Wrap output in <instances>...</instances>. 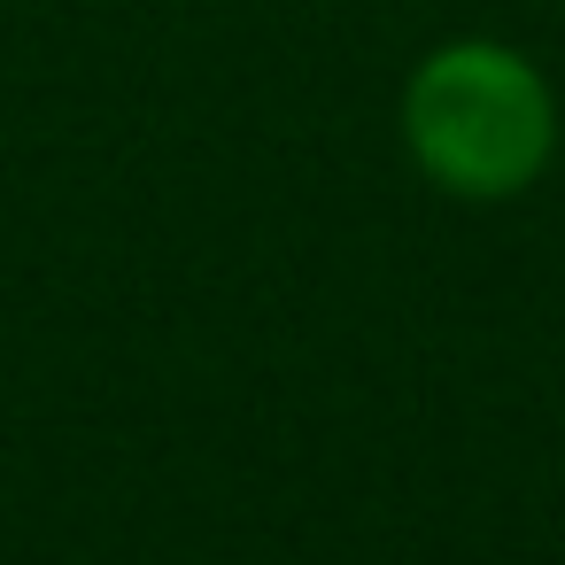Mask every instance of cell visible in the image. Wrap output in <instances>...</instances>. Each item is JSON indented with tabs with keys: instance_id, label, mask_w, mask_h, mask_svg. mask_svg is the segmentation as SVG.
<instances>
[{
	"instance_id": "6da1fadb",
	"label": "cell",
	"mask_w": 565,
	"mask_h": 565,
	"mask_svg": "<svg viewBox=\"0 0 565 565\" xmlns=\"http://www.w3.org/2000/svg\"><path fill=\"white\" fill-rule=\"evenodd\" d=\"M411 148L457 194L519 186L550 148L542 78L503 47H449L411 86Z\"/></svg>"
}]
</instances>
